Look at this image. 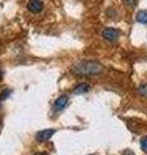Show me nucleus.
<instances>
[{
  "mask_svg": "<svg viewBox=\"0 0 147 155\" xmlns=\"http://www.w3.org/2000/svg\"><path fill=\"white\" fill-rule=\"evenodd\" d=\"M43 8H44V4H43V2H40V0H30L28 4H27V9L31 13H39V12H41Z\"/></svg>",
  "mask_w": 147,
  "mask_h": 155,
  "instance_id": "obj_4",
  "label": "nucleus"
},
{
  "mask_svg": "<svg viewBox=\"0 0 147 155\" xmlns=\"http://www.w3.org/2000/svg\"><path fill=\"white\" fill-rule=\"evenodd\" d=\"M34 155H48L47 153H36V154H34Z\"/></svg>",
  "mask_w": 147,
  "mask_h": 155,
  "instance_id": "obj_11",
  "label": "nucleus"
},
{
  "mask_svg": "<svg viewBox=\"0 0 147 155\" xmlns=\"http://www.w3.org/2000/svg\"><path fill=\"white\" fill-rule=\"evenodd\" d=\"M125 3L128 4V5H130V7H136L137 0H125Z\"/></svg>",
  "mask_w": 147,
  "mask_h": 155,
  "instance_id": "obj_10",
  "label": "nucleus"
},
{
  "mask_svg": "<svg viewBox=\"0 0 147 155\" xmlns=\"http://www.w3.org/2000/svg\"><path fill=\"white\" fill-rule=\"evenodd\" d=\"M119 35H120L119 30L112 28V27H107V28H105V30L102 31V36H103L106 40H110V41L116 40V39L119 38Z\"/></svg>",
  "mask_w": 147,
  "mask_h": 155,
  "instance_id": "obj_3",
  "label": "nucleus"
},
{
  "mask_svg": "<svg viewBox=\"0 0 147 155\" xmlns=\"http://www.w3.org/2000/svg\"><path fill=\"white\" fill-rule=\"evenodd\" d=\"M138 93H139L141 96H143V97H147V83H146V84L139 85V88H138Z\"/></svg>",
  "mask_w": 147,
  "mask_h": 155,
  "instance_id": "obj_8",
  "label": "nucleus"
},
{
  "mask_svg": "<svg viewBox=\"0 0 147 155\" xmlns=\"http://www.w3.org/2000/svg\"><path fill=\"white\" fill-rule=\"evenodd\" d=\"M141 147H142V150H143L145 153H147V136L142 137V140H141Z\"/></svg>",
  "mask_w": 147,
  "mask_h": 155,
  "instance_id": "obj_9",
  "label": "nucleus"
},
{
  "mask_svg": "<svg viewBox=\"0 0 147 155\" xmlns=\"http://www.w3.org/2000/svg\"><path fill=\"white\" fill-rule=\"evenodd\" d=\"M54 133H56V129H53V128L39 130V132L36 133V140L39 142H45V141H48V140H51V137Z\"/></svg>",
  "mask_w": 147,
  "mask_h": 155,
  "instance_id": "obj_2",
  "label": "nucleus"
},
{
  "mask_svg": "<svg viewBox=\"0 0 147 155\" xmlns=\"http://www.w3.org/2000/svg\"><path fill=\"white\" fill-rule=\"evenodd\" d=\"M67 102H68V96L67 94H62L61 97H58L57 101L54 102V110L56 111L62 110L67 105Z\"/></svg>",
  "mask_w": 147,
  "mask_h": 155,
  "instance_id": "obj_5",
  "label": "nucleus"
},
{
  "mask_svg": "<svg viewBox=\"0 0 147 155\" xmlns=\"http://www.w3.org/2000/svg\"><path fill=\"white\" fill-rule=\"evenodd\" d=\"M137 21H138L139 23H145V25H147V9H145V11H139L138 13H137Z\"/></svg>",
  "mask_w": 147,
  "mask_h": 155,
  "instance_id": "obj_7",
  "label": "nucleus"
},
{
  "mask_svg": "<svg viewBox=\"0 0 147 155\" xmlns=\"http://www.w3.org/2000/svg\"><path fill=\"white\" fill-rule=\"evenodd\" d=\"M89 88H90V87L88 85L87 83H80V84L76 85V88H75V91H74V92H75L76 94H81V93H87V92L89 91Z\"/></svg>",
  "mask_w": 147,
  "mask_h": 155,
  "instance_id": "obj_6",
  "label": "nucleus"
},
{
  "mask_svg": "<svg viewBox=\"0 0 147 155\" xmlns=\"http://www.w3.org/2000/svg\"><path fill=\"white\" fill-rule=\"evenodd\" d=\"M76 72L79 74H98L102 71V66L96 64V62H83L81 65L76 67Z\"/></svg>",
  "mask_w": 147,
  "mask_h": 155,
  "instance_id": "obj_1",
  "label": "nucleus"
}]
</instances>
